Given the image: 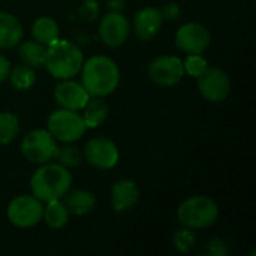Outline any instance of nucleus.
I'll use <instances>...</instances> for the list:
<instances>
[{"mask_svg": "<svg viewBox=\"0 0 256 256\" xmlns=\"http://www.w3.org/2000/svg\"><path fill=\"white\" fill-rule=\"evenodd\" d=\"M81 84L90 96L106 98L120 84V69L108 56H93L81 66Z\"/></svg>", "mask_w": 256, "mask_h": 256, "instance_id": "nucleus-1", "label": "nucleus"}, {"mask_svg": "<svg viewBox=\"0 0 256 256\" xmlns=\"http://www.w3.org/2000/svg\"><path fill=\"white\" fill-rule=\"evenodd\" d=\"M72 186V174L60 164H40L30 178L32 195L42 202L62 200Z\"/></svg>", "mask_w": 256, "mask_h": 256, "instance_id": "nucleus-2", "label": "nucleus"}, {"mask_svg": "<svg viewBox=\"0 0 256 256\" xmlns=\"http://www.w3.org/2000/svg\"><path fill=\"white\" fill-rule=\"evenodd\" d=\"M84 54L80 46L68 39H56L46 46L45 68L57 80H69L80 74Z\"/></svg>", "mask_w": 256, "mask_h": 256, "instance_id": "nucleus-3", "label": "nucleus"}, {"mask_svg": "<svg viewBox=\"0 0 256 256\" xmlns=\"http://www.w3.org/2000/svg\"><path fill=\"white\" fill-rule=\"evenodd\" d=\"M219 206L206 195H195L184 200L177 208V219L182 226L190 230H206L216 224Z\"/></svg>", "mask_w": 256, "mask_h": 256, "instance_id": "nucleus-4", "label": "nucleus"}, {"mask_svg": "<svg viewBox=\"0 0 256 256\" xmlns=\"http://www.w3.org/2000/svg\"><path fill=\"white\" fill-rule=\"evenodd\" d=\"M46 130L58 142H76L87 130L82 116L72 110H56L46 120Z\"/></svg>", "mask_w": 256, "mask_h": 256, "instance_id": "nucleus-5", "label": "nucleus"}, {"mask_svg": "<svg viewBox=\"0 0 256 256\" xmlns=\"http://www.w3.org/2000/svg\"><path fill=\"white\" fill-rule=\"evenodd\" d=\"M56 138L46 129H33L21 141V154L32 164L40 165L54 159L57 150Z\"/></svg>", "mask_w": 256, "mask_h": 256, "instance_id": "nucleus-6", "label": "nucleus"}, {"mask_svg": "<svg viewBox=\"0 0 256 256\" xmlns=\"http://www.w3.org/2000/svg\"><path fill=\"white\" fill-rule=\"evenodd\" d=\"M44 204L33 195H20L14 198L6 210L9 222L16 228H32L42 220Z\"/></svg>", "mask_w": 256, "mask_h": 256, "instance_id": "nucleus-7", "label": "nucleus"}, {"mask_svg": "<svg viewBox=\"0 0 256 256\" xmlns=\"http://www.w3.org/2000/svg\"><path fill=\"white\" fill-rule=\"evenodd\" d=\"M82 158L90 166L108 171L118 164L120 152L112 140L105 136H94L87 141L82 152Z\"/></svg>", "mask_w": 256, "mask_h": 256, "instance_id": "nucleus-8", "label": "nucleus"}, {"mask_svg": "<svg viewBox=\"0 0 256 256\" xmlns=\"http://www.w3.org/2000/svg\"><path fill=\"white\" fill-rule=\"evenodd\" d=\"M196 80L201 96L212 104L224 102L231 93V80L228 74L220 68L208 66L206 72Z\"/></svg>", "mask_w": 256, "mask_h": 256, "instance_id": "nucleus-9", "label": "nucleus"}, {"mask_svg": "<svg viewBox=\"0 0 256 256\" xmlns=\"http://www.w3.org/2000/svg\"><path fill=\"white\" fill-rule=\"evenodd\" d=\"M150 80L160 87H172L184 76L183 60L177 56H159L147 68Z\"/></svg>", "mask_w": 256, "mask_h": 256, "instance_id": "nucleus-10", "label": "nucleus"}, {"mask_svg": "<svg viewBox=\"0 0 256 256\" xmlns=\"http://www.w3.org/2000/svg\"><path fill=\"white\" fill-rule=\"evenodd\" d=\"M212 42L210 30L196 21L183 24L176 33V45L186 54H202Z\"/></svg>", "mask_w": 256, "mask_h": 256, "instance_id": "nucleus-11", "label": "nucleus"}, {"mask_svg": "<svg viewBox=\"0 0 256 256\" xmlns=\"http://www.w3.org/2000/svg\"><path fill=\"white\" fill-rule=\"evenodd\" d=\"M129 33H130V22L122 12L110 10L100 18L99 36L106 46L110 48L122 46L128 40Z\"/></svg>", "mask_w": 256, "mask_h": 256, "instance_id": "nucleus-12", "label": "nucleus"}, {"mask_svg": "<svg viewBox=\"0 0 256 256\" xmlns=\"http://www.w3.org/2000/svg\"><path fill=\"white\" fill-rule=\"evenodd\" d=\"M90 94L84 88V86L74 78L60 80V82L54 88V99L60 108L81 111L87 104Z\"/></svg>", "mask_w": 256, "mask_h": 256, "instance_id": "nucleus-13", "label": "nucleus"}, {"mask_svg": "<svg viewBox=\"0 0 256 256\" xmlns=\"http://www.w3.org/2000/svg\"><path fill=\"white\" fill-rule=\"evenodd\" d=\"M164 18L159 8L147 6L140 9L134 16V32L136 38L142 42L152 40L160 30Z\"/></svg>", "mask_w": 256, "mask_h": 256, "instance_id": "nucleus-14", "label": "nucleus"}, {"mask_svg": "<svg viewBox=\"0 0 256 256\" xmlns=\"http://www.w3.org/2000/svg\"><path fill=\"white\" fill-rule=\"evenodd\" d=\"M140 201V188L130 178H122L111 189V204L117 213L132 210Z\"/></svg>", "mask_w": 256, "mask_h": 256, "instance_id": "nucleus-15", "label": "nucleus"}, {"mask_svg": "<svg viewBox=\"0 0 256 256\" xmlns=\"http://www.w3.org/2000/svg\"><path fill=\"white\" fill-rule=\"evenodd\" d=\"M22 24L20 20L9 14L0 12V50H10L22 40Z\"/></svg>", "mask_w": 256, "mask_h": 256, "instance_id": "nucleus-16", "label": "nucleus"}, {"mask_svg": "<svg viewBox=\"0 0 256 256\" xmlns=\"http://www.w3.org/2000/svg\"><path fill=\"white\" fill-rule=\"evenodd\" d=\"M82 111V120L87 126V129H94L98 126H100L110 114V106L105 102L104 98L99 96H90L87 104L84 105Z\"/></svg>", "mask_w": 256, "mask_h": 256, "instance_id": "nucleus-17", "label": "nucleus"}, {"mask_svg": "<svg viewBox=\"0 0 256 256\" xmlns=\"http://www.w3.org/2000/svg\"><path fill=\"white\" fill-rule=\"evenodd\" d=\"M64 206L68 207L70 214L75 216H86L96 207V196L84 189H76L72 192H68Z\"/></svg>", "mask_w": 256, "mask_h": 256, "instance_id": "nucleus-18", "label": "nucleus"}, {"mask_svg": "<svg viewBox=\"0 0 256 256\" xmlns=\"http://www.w3.org/2000/svg\"><path fill=\"white\" fill-rule=\"evenodd\" d=\"M32 36L34 40L48 46L60 38V27L51 16H39L32 24Z\"/></svg>", "mask_w": 256, "mask_h": 256, "instance_id": "nucleus-19", "label": "nucleus"}, {"mask_svg": "<svg viewBox=\"0 0 256 256\" xmlns=\"http://www.w3.org/2000/svg\"><path fill=\"white\" fill-rule=\"evenodd\" d=\"M69 210L64 206L62 200H52L45 202L44 212H42V220L46 224V226L52 230H60L68 225L69 222Z\"/></svg>", "mask_w": 256, "mask_h": 256, "instance_id": "nucleus-20", "label": "nucleus"}, {"mask_svg": "<svg viewBox=\"0 0 256 256\" xmlns=\"http://www.w3.org/2000/svg\"><path fill=\"white\" fill-rule=\"evenodd\" d=\"M18 56L21 58V62L33 69L40 68L45 64V58H46V46L42 45L38 40H24L20 42L18 46Z\"/></svg>", "mask_w": 256, "mask_h": 256, "instance_id": "nucleus-21", "label": "nucleus"}, {"mask_svg": "<svg viewBox=\"0 0 256 256\" xmlns=\"http://www.w3.org/2000/svg\"><path fill=\"white\" fill-rule=\"evenodd\" d=\"M12 87L15 90H20V92H26V90H30L34 82H36V74H34V69L27 66V64H18L15 68H10L9 70V75H8Z\"/></svg>", "mask_w": 256, "mask_h": 256, "instance_id": "nucleus-22", "label": "nucleus"}, {"mask_svg": "<svg viewBox=\"0 0 256 256\" xmlns=\"http://www.w3.org/2000/svg\"><path fill=\"white\" fill-rule=\"evenodd\" d=\"M20 132V120L14 112H0V146L10 144Z\"/></svg>", "mask_w": 256, "mask_h": 256, "instance_id": "nucleus-23", "label": "nucleus"}, {"mask_svg": "<svg viewBox=\"0 0 256 256\" xmlns=\"http://www.w3.org/2000/svg\"><path fill=\"white\" fill-rule=\"evenodd\" d=\"M54 159L57 164L63 165L64 168H75L82 160V153L78 147L72 146V142H63L62 147H57Z\"/></svg>", "mask_w": 256, "mask_h": 256, "instance_id": "nucleus-24", "label": "nucleus"}, {"mask_svg": "<svg viewBox=\"0 0 256 256\" xmlns=\"http://www.w3.org/2000/svg\"><path fill=\"white\" fill-rule=\"evenodd\" d=\"M196 244V234L195 230L182 226L177 230L172 236V246L177 249L180 254H189Z\"/></svg>", "mask_w": 256, "mask_h": 256, "instance_id": "nucleus-25", "label": "nucleus"}, {"mask_svg": "<svg viewBox=\"0 0 256 256\" xmlns=\"http://www.w3.org/2000/svg\"><path fill=\"white\" fill-rule=\"evenodd\" d=\"M183 68L186 75L192 78H198L208 68V62L202 54H188V57L183 62Z\"/></svg>", "mask_w": 256, "mask_h": 256, "instance_id": "nucleus-26", "label": "nucleus"}, {"mask_svg": "<svg viewBox=\"0 0 256 256\" xmlns=\"http://www.w3.org/2000/svg\"><path fill=\"white\" fill-rule=\"evenodd\" d=\"M99 3L96 0H84V3L80 8V16L84 21H94L99 15Z\"/></svg>", "mask_w": 256, "mask_h": 256, "instance_id": "nucleus-27", "label": "nucleus"}, {"mask_svg": "<svg viewBox=\"0 0 256 256\" xmlns=\"http://www.w3.org/2000/svg\"><path fill=\"white\" fill-rule=\"evenodd\" d=\"M207 252L213 256H226L228 255V244L225 243V240L214 237L207 243Z\"/></svg>", "mask_w": 256, "mask_h": 256, "instance_id": "nucleus-28", "label": "nucleus"}, {"mask_svg": "<svg viewBox=\"0 0 256 256\" xmlns=\"http://www.w3.org/2000/svg\"><path fill=\"white\" fill-rule=\"evenodd\" d=\"M159 10H160L162 18L166 20V21H176L182 15V8L177 3H174V2L165 3L162 6V9H159Z\"/></svg>", "mask_w": 256, "mask_h": 256, "instance_id": "nucleus-29", "label": "nucleus"}, {"mask_svg": "<svg viewBox=\"0 0 256 256\" xmlns=\"http://www.w3.org/2000/svg\"><path fill=\"white\" fill-rule=\"evenodd\" d=\"M9 70H10V62L3 54H0V84L8 80Z\"/></svg>", "mask_w": 256, "mask_h": 256, "instance_id": "nucleus-30", "label": "nucleus"}, {"mask_svg": "<svg viewBox=\"0 0 256 256\" xmlns=\"http://www.w3.org/2000/svg\"><path fill=\"white\" fill-rule=\"evenodd\" d=\"M106 6L110 10H117L122 12L126 6V0H106Z\"/></svg>", "mask_w": 256, "mask_h": 256, "instance_id": "nucleus-31", "label": "nucleus"}]
</instances>
